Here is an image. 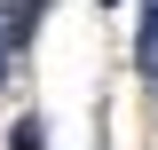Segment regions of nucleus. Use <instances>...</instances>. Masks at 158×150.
<instances>
[{
	"label": "nucleus",
	"instance_id": "nucleus-1",
	"mask_svg": "<svg viewBox=\"0 0 158 150\" xmlns=\"http://www.w3.org/2000/svg\"><path fill=\"white\" fill-rule=\"evenodd\" d=\"M135 63H142V79L158 87V0H142V40H135Z\"/></svg>",
	"mask_w": 158,
	"mask_h": 150
},
{
	"label": "nucleus",
	"instance_id": "nucleus-2",
	"mask_svg": "<svg viewBox=\"0 0 158 150\" xmlns=\"http://www.w3.org/2000/svg\"><path fill=\"white\" fill-rule=\"evenodd\" d=\"M16 48H24V32H16V16L0 8V79H8V63H16Z\"/></svg>",
	"mask_w": 158,
	"mask_h": 150
},
{
	"label": "nucleus",
	"instance_id": "nucleus-3",
	"mask_svg": "<svg viewBox=\"0 0 158 150\" xmlns=\"http://www.w3.org/2000/svg\"><path fill=\"white\" fill-rule=\"evenodd\" d=\"M103 8H118V0H103Z\"/></svg>",
	"mask_w": 158,
	"mask_h": 150
}]
</instances>
